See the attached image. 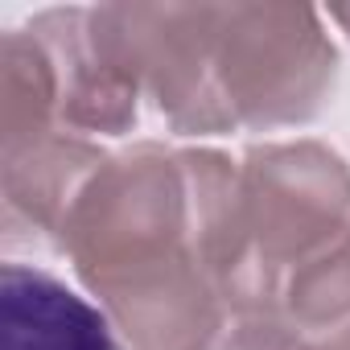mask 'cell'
I'll list each match as a JSON object with an SVG mask.
<instances>
[{"mask_svg":"<svg viewBox=\"0 0 350 350\" xmlns=\"http://www.w3.org/2000/svg\"><path fill=\"white\" fill-rule=\"evenodd\" d=\"M58 247L128 350H215L231 325L206 256L194 148L132 144L107 157Z\"/></svg>","mask_w":350,"mask_h":350,"instance_id":"obj_1","label":"cell"},{"mask_svg":"<svg viewBox=\"0 0 350 350\" xmlns=\"http://www.w3.org/2000/svg\"><path fill=\"white\" fill-rule=\"evenodd\" d=\"M215 70L235 128L309 124L338 79V46L309 5H219Z\"/></svg>","mask_w":350,"mask_h":350,"instance_id":"obj_2","label":"cell"},{"mask_svg":"<svg viewBox=\"0 0 350 350\" xmlns=\"http://www.w3.org/2000/svg\"><path fill=\"white\" fill-rule=\"evenodd\" d=\"M239 227L280 293L297 268L350 227V165L321 140H264L239 161Z\"/></svg>","mask_w":350,"mask_h":350,"instance_id":"obj_3","label":"cell"},{"mask_svg":"<svg viewBox=\"0 0 350 350\" xmlns=\"http://www.w3.org/2000/svg\"><path fill=\"white\" fill-rule=\"evenodd\" d=\"M144 95L178 136H223L235 120L219 91V5H111Z\"/></svg>","mask_w":350,"mask_h":350,"instance_id":"obj_4","label":"cell"},{"mask_svg":"<svg viewBox=\"0 0 350 350\" xmlns=\"http://www.w3.org/2000/svg\"><path fill=\"white\" fill-rule=\"evenodd\" d=\"M58 70V116L79 136H124L136 128L144 83L111 5L46 9L29 21Z\"/></svg>","mask_w":350,"mask_h":350,"instance_id":"obj_5","label":"cell"},{"mask_svg":"<svg viewBox=\"0 0 350 350\" xmlns=\"http://www.w3.org/2000/svg\"><path fill=\"white\" fill-rule=\"evenodd\" d=\"M0 350H120L107 313L58 276L5 264L0 272Z\"/></svg>","mask_w":350,"mask_h":350,"instance_id":"obj_6","label":"cell"},{"mask_svg":"<svg viewBox=\"0 0 350 350\" xmlns=\"http://www.w3.org/2000/svg\"><path fill=\"white\" fill-rule=\"evenodd\" d=\"M284 317L305 334L350 325V227L321 256L288 276Z\"/></svg>","mask_w":350,"mask_h":350,"instance_id":"obj_7","label":"cell"},{"mask_svg":"<svg viewBox=\"0 0 350 350\" xmlns=\"http://www.w3.org/2000/svg\"><path fill=\"white\" fill-rule=\"evenodd\" d=\"M305 329H297L284 313L272 317H235L215 350H297Z\"/></svg>","mask_w":350,"mask_h":350,"instance_id":"obj_8","label":"cell"},{"mask_svg":"<svg viewBox=\"0 0 350 350\" xmlns=\"http://www.w3.org/2000/svg\"><path fill=\"white\" fill-rule=\"evenodd\" d=\"M297 350H350V325L321 329V334H305Z\"/></svg>","mask_w":350,"mask_h":350,"instance_id":"obj_9","label":"cell"},{"mask_svg":"<svg viewBox=\"0 0 350 350\" xmlns=\"http://www.w3.org/2000/svg\"><path fill=\"white\" fill-rule=\"evenodd\" d=\"M329 21H338V25L350 33V9H329Z\"/></svg>","mask_w":350,"mask_h":350,"instance_id":"obj_10","label":"cell"}]
</instances>
